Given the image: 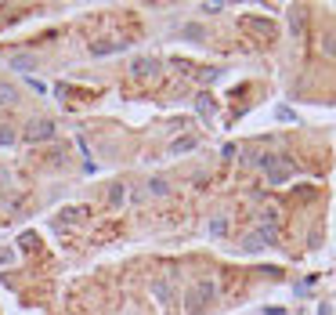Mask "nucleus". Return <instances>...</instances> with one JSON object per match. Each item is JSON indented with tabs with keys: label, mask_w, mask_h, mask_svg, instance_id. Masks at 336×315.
I'll return each instance as SVG.
<instances>
[{
	"label": "nucleus",
	"mask_w": 336,
	"mask_h": 315,
	"mask_svg": "<svg viewBox=\"0 0 336 315\" xmlns=\"http://www.w3.org/2000/svg\"><path fill=\"white\" fill-rule=\"evenodd\" d=\"M51 131H54V127H51V123H33V127H29V131H26V138H47Z\"/></svg>",
	"instance_id": "f257e3e1"
},
{
	"label": "nucleus",
	"mask_w": 336,
	"mask_h": 315,
	"mask_svg": "<svg viewBox=\"0 0 336 315\" xmlns=\"http://www.w3.org/2000/svg\"><path fill=\"white\" fill-rule=\"evenodd\" d=\"M15 142V131H11V127H0V145H11Z\"/></svg>",
	"instance_id": "f03ea898"
}]
</instances>
